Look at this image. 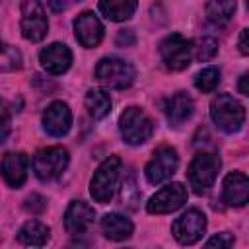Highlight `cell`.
<instances>
[{
    "label": "cell",
    "instance_id": "obj_1",
    "mask_svg": "<svg viewBox=\"0 0 249 249\" xmlns=\"http://www.w3.org/2000/svg\"><path fill=\"white\" fill-rule=\"evenodd\" d=\"M210 117L214 121V124L231 134L241 130L243 123H245V107L230 93H218L212 103H210Z\"/></svg>",
    "mask_w": 249,
    "mask_h": 249
},
{
    "label": "cell",
    "instance_id": "obj_2",
    "mask_svg": "<svg viewBox=\"0 0 249 249\" xmlns=\"http://www.w3.org/2000/svg\"><path fill=\"white\" fill-rule=\"evenodd\" d=\"M95 78L101 86L109 89H124L132 86L136 78V70L130 62L119 56H105L95 66Z\"/></svg>",
    "mask_w": 249,
    "mask_h": 249
},
{
    "label": "cell",
    "instance_id": "obj_3",
    "mask_svg": "<svg viewBox=\"0 0 249 249\" xmlns=\"http://www.w3.org/2000/svg\"><path fill=\"white\" fill-rule=\"evenodd\" d=\"M119 130L126 144L138 146L150 140L154 132V123L150 115L140 107H126L119 117Z\"/></svg>",
    "mask_w": 249,
    "mask_h": 249
},
{
    "label": "cell",
    "instance_id": "obj_4",
    "mask_svg": "<svg viewBox=\"0 0 249 249\" xmlns=\"http://www.w3.org/2000/svg\"><path fill=\"white\" fill-rule=\"evenodd\" d=\"M220 167H222V161L216 154L198 152L187 167V179H189V185L193 187V191L196 195H202L204 191H208L214 185Z\"/></svg>",
    "mask_w": 249,
    "mask_h": 249
},
{
    "label": "cell",
    "instance_id": "obj_5",
    "mask_svg": "<svg viewBox=\"0 0 249 249\" xmlns=\"http://www.w3.org/2000/svg\"><path fill=\"white\" fill-rule=\"evenodd\" d=\"M123 161L119 156H109L93 173L91 181H89V195L95 202L99 204H107L113 198L117 181H119V173H121Z\"/></svg>",
    "mask_w": 249,
    "mask_h": 249
},
{
    "label": "cell",
    "instance_id": "obj_6",
    "mask_svg": "<svg viewBox=\"0 0 249 249\" xmlns=\"http://www.w3.org/2000/svg\"><path fill=\"white\" fill-rule=\"evenodd\" d=\"M68 161H70V156L66 148L62 146L41 148L33 156V171L41 181H53L66 171Z\"/></svg>",
    "mask_w": 249,
    "mask_h": 249
},
{
    "label": "cell",
    "instance_id": "obj_7",
    "mask_svg": "<svg viewBox=\"0 0 249 249\" xmlns=\"http://www.w3.org/2000/svg\"><path fill=\"white\" fill-rule=\"evenodd\" d=\"M160 54H161V60H163L167 70L179 72V70H185L191 64V60H193V45L183 35L171 33L160 43Z\"/></svg>",
    "mask_w": 249,
    "mask_h": 249
},
{
    "label": "cell",
    "instance_id": "obj_8",
    "mask_svg": "<svg viewBox=\"0 0 249 249\" xmlns=\"http://www.w3.org/2000/svg\"><path fill=\"white\" fill-rule=\"evenodd\" d=\"M177 165H179V156H177L175 148L165 146V144L163 146H158L154 150L150 161L144 167V173H146L148 183L158 185V183L167 181L177 171Z\"/></svg>",
    "mask_w": 249,
    "mask_h": 249
},
{
    "label": "cell",
    "instance_id": "obj_9",
    "mask_svg": "<svg viewBox=\"0 0 249 249\" xmlns=\"http://www.w3.org/2000/svg\"><path fill=\"white\" fill-rule=\"evenodd\" d=\"M204 231H206V216L196 208H189L171 224V233L181 245H193L200 241Z\"/></svg>",
    "mask_w": 249,
    "mask_h": 249
},
{
    "label": "cell",
    "instance_id": "obj_10",
    "mask_svg": "<svg viewBox=\"0 0 249 249\" xmlns=\"http://www.w3.org/2000/svg\"><path fill=\"white\" fill-rule=\"evenodd\" d=\"M21 35L27 41L39 43L45 39L47 31H49V19L45 14L43 4H39L37 0H27L21 4Z\"/></svg>",
    "mask_w": 249,
    "mask_h": 249
},
{
    "label": "cell",
    "instance_id": "obj_11",
    "mask_svg": "<svg viewBox=\"0 0 249 249\" xmlns=\"http://www.w3.org/2000/svg\"><path fill=\"white\" fill-rule=\"evenodd\" d=\"M187 202V189L181 183H169L150 196L146 202V210L150 214H169L179 210Z\"/></svg>",
    "mask_w": 249,
    "mask_h": 249
},
{
    "label": "cell",
    "instance_id": "obj_12",
    "mask_svg": "<svg viewBox=\"0 0 249 249\" xmlns=\"http://www.w3.org/2000/svg\"><path fill=\"white\" fill-rule=\"evenodd\" d=\"M72 126V111L64 101H53L43 113V128L51 136H64Z\"/></svg>",
    "mask_w": 249,
    "mask_h": 249
},
{
    "label": "cell",
    "instance_id": "obj_13",
    "mask_svg": "<svg viewBox=\"0 0 249 249\" xmlns=\"http://www.w3.org/2000/svg\"><path fill=\"white\" fill-rule=\"evenodd\" d=\"M103 25L97 19V16L93 12H82L76 19H74V33L76 39L82 47L86 49H93L101 43L103 39Z\"/></svg>",
    "mask_w": 249,
    "mask_h": 249
},
{
    "label": "cell",
    "instance_id": "obj_14",
    "mask_svg": "<svg viewBox=\"0 0 249 249\" xmlns=\"http://www.w3.org/2000/svg\"><path fill=\"white\" fill-rule=\"evenodd\" d=\"M27 171H29V158L23 152H10L0 161V173L4 181L14 189H19L25 183Z\"/></svg>",
    "mask_w": 249,
    "mask_h": 249
},
{
    "label": "cell",
    "instance_id": "obj_15",
    "mask_svg": "<svg viewBox=\"0 0 249 249\" xmlns=\"http://www.w3.org/2000/svg\"><path fill=\"white\" fill-rule=\"evenodd\" d=\"M39 62L49 74L58 76V74H64L70 68L72 53L64 43H51L49 47H45L39 53Z\"/></svg>",
    "mask_w": 249,
    "mask_h": 249
},
{
    "label": "cell",
    "instance_id": "obj_16",
    "mask_svg": "<svg viewBox=\"0 0 249 249\" xmlns=\"http://www.w3.org/2000/svg\"><path fill=\"white\" fill-rule=\"evenodd\" d=\"M222 198L228 206H245L249 200V179L241 171H231L224 179Z\"/></svg>",
    "mask_w": 249,
    "mask_h": 249
},
{
    "label": "cell",
    "instance_id": "obj_17",
    "mask_svg": "<svg viewBox=\"0 0 249 249\" xmlns=\"http://www.w3.org/2000/svg\"><path fill=\"white\" fill-rule=\"evenodd\" d=\"M95 218V210L84 200H72L64 212V228L68 233H84Z\"/></svg>",
    "mask_w": 249,
    "mask_h": 249
},
{
    "label": "cell",
    "instance_id": "obj_18",
    "mask_svg": "<svg viewBox=\"0 0 249 249\" xmlns=\"http://www.w3.org/2000/svg\"><path fill=\"white\" fill-rule=\"evenodd\" d=\"M163 113H165V119L171 126H181L185 121H189L193 117L195 101L187 91H177L165 101Z\"/></svg>",
    "mask_w": 249,
    "mask_h": 249
},
{
    "label": "cell",
    "instance_id": "obj_19",
    "mask_svg": "<svg viewBox=\"0 0 249 249\" xmlns=\"http://www.w3.org/2000/svg\"><path fill=\"white\" fill-rule=\"evenodd\" d=\"M101 230H103L105 237H109L113 241H124L132 235L134 226L126 216H123L119 212H111L101 218Z\"/></svg>",
    "mask_w": 249,
    "mask_h": 249
},
{
    "label": "cell",
    "instance_id": "obj_20",
    "mask_svg": "<svg viewBox=\"0 0 249 249\" xmlns=\"http://www.w3.org/2000/svg\"><path fill=\"white\" fill-rule=\"evenodd\" d=\"M49 237H51L49 226H45L39 220H27L18 231V241L29 247H41L49 241Z\"/></svg>",
    "mask_w": 249,
    "mask_h": 249
},
{
    "label": "cell",
    "instance_id": "obj_21",
    "mask_svg": "<svg viewBox=\"0 0 249 249\" xmlns=\"http://www.w3.org/2000/svg\"><path fill=\"white\" fill-rule=\"evenodd\" d=\"M97 8L111 21H126L134 16L138 4L134 0H103L97 4Z\"/></svg>",
    "mask_w": 249,
    "mask_h": 249
},
{
    "label": "cell",
    "instance_id": "obj_22",
    "mask_svg": "<svg viewBox=\"0 0 249 249\" xmlns=\"http://www.w3.org/2000/svg\"><path fill=\"white\" fill-rule=\"evenodd\" d=\"M84 101H86V109L91 119H103L111 111V97L103 89H89Z\"/></svg>",
    "mask_w": 249,
    "mask_h": 249
},
{
    "label": "cell",
    "instance_id": "obj_23",
    "mask_svg": "<svg viewBox=\"0 0 249 249\" xmlns=\"http://www.w3.org/2000/svg\"><path fill=\"white\" fill-rule=\"evenodd\" d=\"M233 12H235V2H231V0H226V2L214 0V2L206 4V16H208L210 23H214V25H226L231 19Z\"/></svg>",
    "mask_w": 249,
    "mask_h": 249
},
{
    "label": "cell",
    "instance_id": "obj_24",
    "mask_svg": "<svg viewBox=\"0 0 249 249\" xmlns=\"http://www.w3.org/2000/svg\"><path fill=\"white\" fill-rule=\"evenodd\" d=\"M220 84V70L216 66H206L202 68L196 76H195V86L196 89H200L202 93H210L218 88Z\"/></svg>",
    "mask_w": 249,
    "mask_h": 249
},
{
    "label": "cell",
    "instance_id": "obj_25",
    "mask_svg": "<svg viewBox=\"0 0 249 249\" xmlns=\"http://www.w3.org/2000/svg\"><path fill=\"white\" fill-rule=\"evenodd\" d=\"M19 68H21V53L16 47L0 41V70L12 72Z\"/></svg>",
    "mask_w": 249,
    "mask_h": 249
},
{
    "label": "cell",
    "instance_id": "obj_26",
    "mask_svg": "<svg viewBox=\"0 0 249 249\" xmlns=\"http://www.w3.org/2000/svg\"><path fill=\"white\" fill-rule=\"evenodd\" d=\"M191 45H193V56L200 62H206V60L214 58L216 53H218V43L212 37H200Z\"/></svg>",
    "mask_w": 249,
    "mask_h": 249
},
{
    "label": "cell",
    "instance_id": "obj_27",
    "mask_svg": "<svg viewBox=\"0 0 249 249\" xmlns=\"http://www.w3.org/2000/svg\"><path fill=\"white\" fill-rule=\"evenodd\" d=\"M231 247H233V235L230 231H220L212 235L204 245V249H231Z\"/></svg>",
    "mask_w": 249,
    "mask_h": 249
},
{
    "label": "cell",
    "instance_id": "obj_28",
    "mask_svg": "<svg viewBox=\"0 0 249 249\" xmlns=\"http://www.w3.org/2000/svg\"><path fill=\"white\" fill-rule=\"evenodd\" d=\"M10 130H12V113L10 107L4 101H0V144L8 138Z\"/></svg>",
    "mask_w": 249,
    "mask_h": 249
},
{
    "label": "cell",
    "instance_id": "obj_29",
    "mask_svg": "<svg viewBox=\"0 0 249 249\" xmlns=\"http://www.w3.org/2000/svg\"><path fill=\"white\" fill-rule=\"evenodd\" d=\"M45 198L41 196V195H31V196H27L25 198V210H29L31 214H39V212H43L45 210Z\"/></svg>",
    "mask_w": 249,
    "mask_h": 249
},
{
    "label": "cell",
    "instance_id": "obj_30",
    "mask_svg": "<svg viewBox=\"0 0 249 249\" xmlns=\"http://www.w3.org/2000/svg\"><path fill=\"white\" fill-rule=\"evenodd\" d=\"M247 35H249V29H241V33H239V53H241V54H249Z\"/></svg>",
    "mask_w": 249,
    "mask_h": 249
},
{
    "label": "cell",
    "instance_id": "obj_31",
    "mask_svg": "<svg viewBox=\"0 0 249 249\" xmlns=\"http://www.w3.org/2000/svg\"><path fill=\"white\" fill-rule=\"evenodd\" d=\"M117 43H119V45H123V43H128V45H132V43H134V35H132V31H130V29H126V31H121V33L117 35Z\"/></svg>",
    "mask_w": 249,
    "mask_h": 249
},
{
    "label": "cell",
    "instance_id": "obj_32",
    "mask_svg": "<svg viewBox=\"0 0 249 249\" xmlns=\"http://www.w3.org/2000/svg\"><path fill=\"white\" fill-rule=\"evenodd\" d=\"M247 78H249L247 72H243L241 78H239V86H237V88H239V93H241V95H249V89H247Z\"/></svg>",
    "mask_w": 249,
    "mask_h": 249
},
{
    "label": "cell",
    "instance_id": "obj_33",
    "mask_svg": "<svg viewBox=\"0 0 249 249\" xmlns=\"http://www.w3.org/2000/svg\"><path fill=\"white\" fill-rule=\"evenodd\" d=\"M49 8H53V10H64V8H66V4H56V2H49Z\"/></svg>",
    "mask_w": 249,
    "mask_h": 249
}]
</instances>
